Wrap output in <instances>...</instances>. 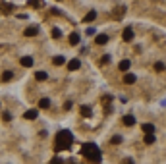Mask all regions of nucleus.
I'll return each mask as SVG.
<instances>
[{"instance_id": "1", "label": "nucleus", "mask_w": 166, "mask_h": 164, "mask_svg": "<svg viewBox=\"0 0 166 164\" xmlns=\"http://www.w3.org/2000/svg\"><path fill=\"white\" fill-rule=\"evenodd\" d=\"M72 141H74V135H72L70 129H60L54 137V147L56 151H64V149H70Z\"/></svg>"}, {"instance_id": "2", "label": "nucleus", "mask_w": 166, "mask_h": 164, "mask_svg": "<svg viewBox=\"0 0 166 164\" xmlns=\"http://www.w3.org/2000/svg\"><path fill=\"white\" fill-rule=\"evenodd\" d=\"M81 154L91 162H100V151L95 143H85L83 149H81Z\"/></svg>"}, {"instance_id": "3", "label": "nucleus", "mask_w": 166, "mask_h": 164, "mask_svg": "<svg viewBox=\"0 0 166 164\" xmlns=\"http://www.w3.org/2000/svg\"><path fill=\"white\" fill-rule=\"evenodd\" d=\"M95 18H97V12L91 10V12H89V14L83 18V23H91V21H95Z\"/></svg>"}, {"instance_id": "4", "label": "nucleus", "mask_w": 166, "mask_h": 164, "mask_svg": "<svg viewBox=\"0 0 166 164\" xmlns=\"http://www.w3.org/2000/svg\"><path fill=\"white\" fill-rule=\"evenodd\" d=\"M79 66H81V62H79L77 58H74V60H70V62H68V69H72V72H74V69H77Z\"/></svg>"}, {"instance_id": "5", "label": "nucleus", "mask_w": 166, "mask_h": 164, "mask_svg": "<svg viewBox=\"0 0 166 164\" xmlns=\"http://www.w3.org/2000/svg\"><path fill=\"white\" fill-rule=\"evenodd\" d=\"M37 116H39V110H35V108H31V110H27V112H25L27 120H35Z\"/></svg>"}, {"instance_id": "6", "label": "nucleus", "mask_w": 166, "mask_h": 164, "mask_svg": "<svg viewBox=\"0 0 166 164\" xmlns=\"http://www.w3.org/2000/svg\"><path fill=\"white\" fill-rule=\"evenodd\" d=\"M118 68L122 69V72H128V69L131 68V62H129V60H122V62L118 64Z\"/></svg>"}, {"instance_id": "7", "label": "nucleus", "mask_w": 166, "mask_h": 164, "mask_svg": "<svg viewBox=\"0 0 166 164\" xmlns=\"http://www.w3.org/2000/svg\"><path fill=\"white\" fill-rule=\"evenodd\" d=\"M21 66L31 68V66H33V58H31V56H23V58H21Z\"/></svg>"}, {"instance_id": "8", "label": "nucleus", "mask_w": 166, "mask_h": 164, "mask_svg": "<svg viewBox=\"0 0 166 164\" xmlns=\"http://www.w3.org/2000/svg\"><path fill=\"white\" fill-rule=\"evenodd\" d=\"M35 79H37V81H46L48 79V73L46 72H37V73H35Z\"/></svg>"}, {"instance_id": "9", "label": "nucleus", "mask_w": 166, "mask_h": 164, "mask_svg": "<svg viewBox=\"0 0 166 164\" xmlns=\"http://www.w3.org/2000/svg\"><path fill=\"white\" fill-rule=\"evenodd\" d=\"M52 64L54 66H62V64H66V58H64V56H54V58H52Z\"/></svg>"}, {"instance_id": "10", "label": "nucleus", "mask_w": 166, "mask_h": 164, "mask_svg": "<svg viewBox=\"0 0 166 164\" xmlns=\"http://www.w3.org/2000/svg\"><path fill=\"white\" fill-rule=\"evenodd\" d=\"M37 31H39V29H37V27L33 25V27H27L23 35H25V37H33V35H37Z\"/></svg>"}, {"instance_id": "11", "label": "nucleus", "mask_w": 166, "mask_h": 164, "mask_svg": "<svg viewBox=\"0 0 166 164\" xmlns=\"http://www.w3.org/2000/svg\"><path fill=\"white\" fill-rule=\"evenodd\" d=\"M141 129H143V133H153V131H155V126L153 124H143Z\"/></svg>"}, {"instance_id": "12", "label": "nucleus", "mask_w": 166, "mask_h": 164, "mask_svg": "<svg viewBox=\"0 0 166 164\" xmlns=\"http://www.w3.org/2000/svg\"><path fill=\"white\" fill-rule=\"evenodd\" d=\"M135 79H137V77H135V75H133V73H128V75H125V77H124V83H128V85H131V83H135Z\"/></svg>"}, {"instance_id": "13", "label": "nucleus", "mask_w": 166, "mask_h": 164, "mask_svg": "<svg viewBox=\"0 0 166 164\" xmlns=\"http://www.w3.org/2000/svg\"><path fill=\"white\" fill-rule=\"evenodd\" d=\"M124 41H133V31L129 29V27L124 29Z\"/></svg>"}, {"instance_id": "14", "label": "nucleus", "mask_w": 166, "mask_h": 164, "mask_svg": "<svg viewBox=\"0 0 166 164\" xmlns=\"http://www.w3.org/2000/svg\"><path fill=\"white\" fill-rule=\"evenodd\" d=\"M95 43H97V44H106V43H108V37H106V35H99V37L95 39Z\"/></svg>"}, {"instance_id": "15", "label": "nucleus", "mask_w": 166, "mask_h": 164, "mask_svg": "<svg viewBox=\"0 0 166 164\" xmlns=\"http://www.w3.org/2000/svg\"><path fill=\"white\" fill-rule=\"evenodd\" d=\"M70 44H79V35L77 33H72L70 35Z\"/></svg>"}, {"instance_id": "16", "label": "nucleus", "mask_w": 166, "mask_h": 164, "mask_svg": "<svg viewBox=\"0 0 166 164\" xmlns=\"http://www.w3.org/2000/svg\"><path fill=\"white\" fill-rule=\"evenodd\" d=\"M145 143H147V145H153V143H155V135L153 133H145Z\"/></svg>"}, {"instance_id": "17", "label": "nucleus", "mask_w": 166, "mask_h": 164, "mask_svg": "<svg viewBox=\"0 0 166 164\" xmlns=\"http://www.w3.org/2000/svg\"><path fill=\"white\" fill-rule=\"evenodd\" d=\"M124 124L125 126H133V124H135V118H133V116H124Z\"/></svg>"}, {"instance_id": "18", "label": "nucleus", "mask_w": 166, "mask_h": 164, "mask_svg": "<svg viewBox=\"0 0 166 164\" xmlns=\"http://www.w3.org/2000/svg\"><path fill=\"white\" fill-rule=\"evenodd\" d=\"M39 106H41V108H48V106H50V100H48V98H41Z\"/></svg>"}, {"instance_id": "19", "label": "nucleus", "mask_w": 166, "mask_h": 164, "mask_svg": "<svg viewBox=\"0 0 166 164\" xmlns=\"http://www.w3.org/2000/svg\"><path fill=\"white\" fill-rule=\"evenodd\" d=\"M50 33H52V37H54V39H60V37H62V31H60L58 27H54V29H52Z\"/></svg>"}, {"instance_id": "20", "label": "nucleus", "mask_w": 166, "mask_h": 164, "mask_svg": "<svg viewBox=\"0 0 166 164\" xmlns=\"http://www.w3.org/2000/svg\"><path fill=\"white\" fill-rule=\"evenodd\" d=\"M81 114L83 116H91V108L89 106H81Z\"/></svg>"}, {"instance_id": "21", "label": "nucleus", "mask_w": 166, "mask_h": 164, "mask_svg": "<svg viewBox=\"0 0 166 164\" xmlns=\"http://www.w3.org/2000/svg\"><path fill=\"white\" fill-rule=\"evenodd\" d=\"M2 79H4V81H10V79H12V72H4V73H2Z\"/></svg>"}, {"instance_id": "22", "label": "nucleus", "mask_w": 166, "mask_h": 164, "mask_svg": "<svg viewBox=\"0 0 166 164\" xmlns=\"http://www.w3.org/2000/svg\"><path fill=\"white\" fill-rule=\"evenodd\" d=\"M155 69H156V72H162V69H164V64H162V62H156V64H155Z\"/></svg>"}, {"instance_id": "23", "label": "nucleus", "mask_w": 166, "mask_h": 164, "mask_svg": "<svg viewBox=\"0 0 166 164\" xmlns=\"http://www.w3.org/2000/svg\"><path fill=\"white\" fill-rule=\"evenodd\" d=\"M48 164H62V158H60V157H54V158H52V160L48 162Z\"/></svg>"}, {"instance_id": "24", "label": "nucleus", "mask_w": 166, "mask_h": 164, "mask_svg": "<svg viewBox=\"0 0 166 164\" xmlns=\"http://www.w3.org/2000/svg\"><path fill=\"white\" fill-rule=\"evenodd\" d=\"M2 118H4V122H10V120H12V114H10V112H4Z\"/></svg>"}, {"instance_id": "25", "label": "nucleus", "mask_w": 166, "mask_h": 164, "mask_svg": "<svg viewBox=\"0 0 166 164\" xmlns=\"http://www.w3.org/2000/svg\"><path fill=\"white\" fill-rule=\"evenodd\" d=\"M112 143H122V137H120V135H114V137H112Z\"/></svg>"}, {"instance_id": "26", "label": "nucleus", "mask_w": 166, "mask_h": 164, "mask_svg": "<svg viewBox=\"0 0 166 164\" xmlns=\"http://www.w3.org/2000/svg\"><path fill=\"white\" fill-rule=\"evenodd\" d=\"M64 108H66V110H70V108H72V100H68L66 104H64Z\"/></svg>"}, {"instance_id": "27", "label": "nucleus", "mask_w": 166, "mask_h": 164, "mask_svg": "<svg viewBox=\"0 0 166 164\" xmlns=\"http://www.w3.org/2000/svg\"><path fill=\"white\" fill-rule=\"evenodd\" d=\"M122 164H135V162H133V160H131V158H125V160H124Z\"/></svg>"}]
</instances>
